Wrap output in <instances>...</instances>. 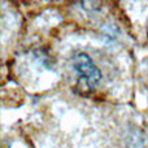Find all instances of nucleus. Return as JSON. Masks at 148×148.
<instances>
[{"label":"nucleus","mask_w":148,"mask_h":148,"mask_svg":"<svg viewBox=\"0 0 148 148\" xmlns=\"http://www.w3.org/2000/svg\"><path fill=\"white\" fill-rule=\"evenodd\" d=\"M73 66L75 72L79 74L81 81H83L88 88H95L99 84L101 79V73L87 53L77 55L73 61Z\"/></svg>","instance_id":"1"}]
</instances>
